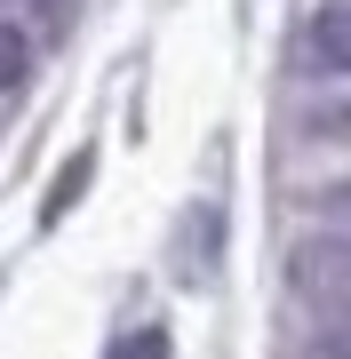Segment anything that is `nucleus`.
<instances>
[{
	"instance_id": "nucleus-1",
	"label": "nucleus",
	"mask_w": 351,
	"mask_h": 359,
	"mask_svg": "<svg viewBox=\"0 0 351 359\" xmlns=\"http://www.w3.org/2000/svg\"><path fill=\"white\" fill-rule=\"evenodd\" d=\"M287 280H296L303 320L327 327V335H343V320H351V248L336 240V231L303 240V248H296V264H287Z\"/></svg>"
},
{
	"instance_id": "nucleus-5",
	"label": "nucleus",
	"mask_w": 351,
	"mask_h": 359,
	"mask_svg": "<svg viewBox=\"0 0 351 359\" xmlns=\"http://www.w3.org/2000/svg\"><path fill=\"white\" fill-rule=\"evenodd\" d=\"M88 168H96V152H80V160L64 168V176H56V192H48V224H56V216H64V208H72V192H80V184H88Z\"/></svg>"
},
{
	"instance_id": "nucleus-4",
	"label": "nucleus",
	"mask_w": 351,
	"mask_h": 359,
	"mask_svg": "<svg viewBox=\"0 0 351 359\" xmlns=\"http://www.w3.org/2000/svg\"><path fill=\"white\" fill-rule=\"evenodd\" d=\"M25 72H32V40L16 32V25H0V96H8Z\"/></svg>"
},
{
	"instance_id": "nucleus-2",
	"label": "nucleus",
	"mask_w": 351,
	"mask_h": 359,
	"mask_svg": "<svg viewBox=\"0 0 351 359\" xmlns=\"http://www.w3.org/2000/svg\"><path fill=\"white\" fill-rule=\"evenodd\" d=\"M303 65H312L319 88H336L351 72V16H343V0H319L312 8V25H303Z\"/></svg>"
},
{
	"instance_id": "nucleus-3",
	"label": "nucleus",
	"mask_w": 351,
	"mask_h": 359,
	"mask_svg": "<svg viewBox=\"0 0 351 359\" xmlns=\"http://www.w3.org/2000/svg\"><path fill=\"white\" fill-rule=\"evenodd\" d=\"M104 359H176V344H168V327H120Z\"/></svg>"
}]
</instances>
